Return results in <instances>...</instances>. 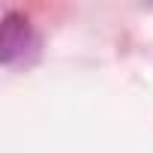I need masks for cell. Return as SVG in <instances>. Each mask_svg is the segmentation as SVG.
I'll use <instances>...</instances> for the list:
<instances>
[{"mask_svg": "<svg viewBox=\"0 0 153 153\" xmlns=\"http://www.w3.org/2000/svg\"><path fill=\"white\" fill-rule=\"evenodd\" d=\"M33 45H36V39H33L30 21H27L24 15L6 12V18H3V42H0V57H3V63L12 66V63L21 60Z\"/></svg>", "mask_w": 153, "mask_h": 153, "instance_id": "cell-1", "label": "cell"}]
</instances>
